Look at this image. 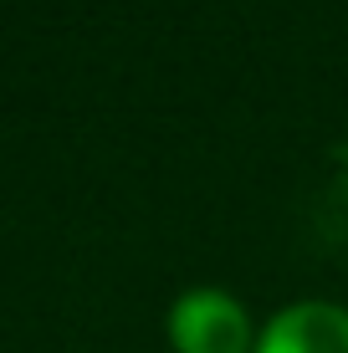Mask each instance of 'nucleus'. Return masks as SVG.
<instances>
[{
    "mask_svg": "<svg viewBox=\"0 0 348 353\" xmlns=\"http://www.w3.org/2000/svg\"><path fill=\"white\" fill-rule=\"evenodd\" d=\"M174 353H256L261 327L251 323L246 302L225 287H190L170 302L164 318Z\"/></svg>",
    "mask_w": 348,
    "mask_h": 353,
    "instance_id": "f257e3e1",
    "label": "nucleus"
},
{
    "mask_svg": "<svg viewBox=\"0 0 348 353\" xmlns=\"http://www.w3.org/2000/svg\"><path fill=\"white\" fill-rule=\"evenodd\" d=\"M256 353H348V307L333 297H297L261 323Z\"/></svg>",
    "mask_w": 348,
    "mask_h": 353,
    "instance_id": "f03ea898",
    "label": "nucleus"
}]
</instances>
